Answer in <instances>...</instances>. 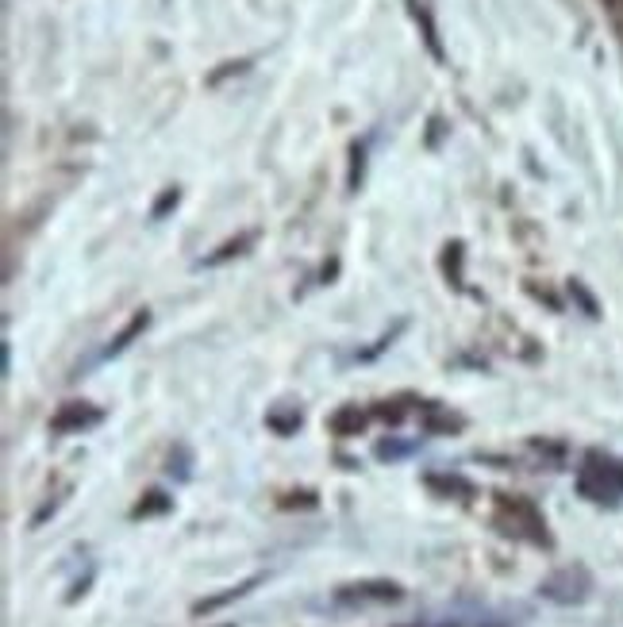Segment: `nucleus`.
Segmentation results:
<instances>
[{
	"instance_id": "obj_1",
	"label": "nucleus",
	"mask_w": 623,
	"mask_h": 627,
	"mask_svg": "<svg viewBox=\"0 0 623 627\" xmlns=\"http://www.w3.org/2000/svg\"><path fill=\"white\" fill-rule=\"evenodd\" d=\"M577 489H581L585 497H593L597 504H616L623 497V462L593 454V458L581 466Z\"/></svg>"
},
{
	"instance_id": "obj_2",
	"label": "nucleus",
	"mask_w": 623,
	"mask_h": 627,
	"mask_svg": "<svg viewBox=\"0 0 623 627\" xmlns=\"http://www.w3.org/2000/svg\"><path fill=\"white\" fill-rule=\"evenodd\" d=\"M404 597L397 581L389 577H362V581H350V585H339L335 601H370V604H397Z\"/></svg>"
},
{
	"instance_id": "obj_3",
	"label": "nucleus",
	"mask_w": 623,
	"mask_h": 627,
	"mask_svg": "<svg viewBox=\"0 0 623 627\" xmlns=\"http://www.w3.org/2000/svg\"><path fill=\"white\" fill-rule=\"evenodd\" d=\"M539 593L547 597V601H558V604H577L589 597V574L585 570H562V574L547 577L543 585H539Z\"/></svg>"
},
{
	"instance_id": "obj_4",
	"label": "nucleus",
	"mask_w": 623,
	"mask_h": 627,
	"mask_svg": "<svg viewBox=\"0 0 623 627\" xmlns=\"http://www.w3.org/2000/svg\"><path fill=\"white\" fill-rule=\"evenodd\" d=\"M100 420H104V412L93 408V404H66V408H58V416L50 420V431H54V435H77V431L97 427Z\"/></svg>"
},
{
	"instance_id": "obj_5",
	"label": "nucleus",
	"mask_w": 623,
	"mask_h": 627,
	"mask_svg": "<svg viewBox=\"0 0 623 627\" xmlns=\"http://www.w3.org/2000/svg\"><path fill=\"white\" fill-rule=\"evenodd\" d=\"M408 8H412V20H416V27L424 31V43H427V51H431V58H435V62H443L447 54H443V43H439V27H435L431 8H427L424 0H408Z\"/></svg>"
},
{
	"instance_id": "obj_6",
	"label": "nucleus",
	"mask_w": 623,
	"mask_h": 627,
	"mask_svg": "<svg viewBox=\"0 0 623 627\" xmlns=\"http://www.w3.org/2000/svg\"><path fill=\"white\" fill-rule=\"evenodd\" d=\"M258 585H262V574L247 577V581H239V585H231V589H224L220 597H208V601H197V604H193V616H212V612H220L224 604L239 601V597H247L250 589H258Z\"/></svg>"
},
{
	"instance_id": "obj_7",
	"label": "nucleus",
	"mask_w": 623,
	"mask_h": 627,
	"mask_svg": "<svg viewBox=\"0 0 623 627\" xmlns=\"http://www.w3.org/2000/svg\"><path fill=\"white\" fill-rule=\"evenodd\" d=\"M147 324H150V312H147V308H143V312H135V316H131V320H127V324L120 327V335H116V339H112V343L104 347V358H116V354H124L127 347H131V343H135V339H139V335L147 331Z\"/></svg>"
},
{
	"instance_id": "obj_8",
	"label": "nucleus",
	"mask_w": 623,
	"mask_h": 627,
	"mask_svg": "<svg viewBox=\"0 0 623 627\" xmlns=\"http://www.w3.org/2000/svg\"><path fill=\"white\" fill-rule=\"evenodd\" d=\"M254 247V231H243V235H235V239H227L224 247H216V251L208 254L200 266H224V262H231V258H239L243 251H250Z\"/></svg>"
},
{
	"instance_id": "obj_9",
	"label": "nucleus",
	"mask_w": 623,
	"mask_h": 627,
	"mask_svg": "<svg viewBox=\"0 0 623 627\" xmlns=\"http://www.w3.org/2000/svg\"><path fill=\"white\" fill-rule=\"evenodd\" d=\"M427 489L447 493V497H474V485L466 477H454V474H427Z\"/></svg>"
},
{
	"instance_id": "obj_10",
	"label": "nucleus",
	"mask_w": 623,
	"mask_h": 627,
	"mask_svg": "<svg viewBox=\"0 0 623 627\" xmlns=\"http://www.w3.org/2000/svg\"><path fill=\"white\" fill-rule=\"evenodd\" d=\"M362 427H366V412H358V408H343V412L331 416V431L335 435H358Z\"/></svg>"
},
{
	"instance_id": "obj_11",
	"label": "nucleus",
	"mask_w": 623,
	"mask_h": 627,
	"mask_svg": "<svg viewBox=\"0 0 623 627\" xmlns=\"http://www.w3.org/2000/svg\"><path fill=\"white\" fill-rule=\"evenodd\" d=\"M170 508H174V501H170L166 493H158V489H154V493H147V497H143V504H139L131 516H135V520H147V516H166Z\"/></svg>"
},
{
	"instance_id": "obj_12",
	"label": "nucleus",
	"mask_w": 623,
	"mask_h": 627,
	"mask_svg": "<svg viewBox=\"0 0 623 627\" xmlns=\"http://www.w3.org/2000/svg\"><path fill=\"white\" fill-rule=\"evenodd\" d=\"M424 427L427 431H462V420L458 416H450V412H435V408H427L424 412Z\"/></svg>"
},
{
	"instance_id": "obj_13",
	"label": "nucleus",
	"mask_w": 623,
	"mask_h": 627,
	"mask_svg": "<svg viewBox=\"0 0 623 627\" xmlns=\"http://www.w3.org/2000/svg\"><path fill=\"white\" fill-rule=\"evenodd\" d=\"M443 270L447 277L462 289V243H447V251H443Z\"/></svg>"
},
{
	"instance_id": "obj_14",
	"label": "nucleus",
	"mask_w": 623,
	"mask_h": 627,
	"mask_svg": "<svg viewBox=\"0 0 623 627\" xmlns=\"http://www.w3.org/2000/svg\"><path fill=\"white\" fill-rule=\"evenodd\" d=\"M570 297H574L577 304H581V312L589 316V320H600V304H597V297L581 285V281H570Z\"/></svg>"
},
{
	"instance_id": "obj_15",
	"label": "nucleus",
	"mask_w": 623,
	"mask_h": 627,
	"mask_svg": "<svg viewBox=\"0 0 623 627\" xmlns=\"http://www.w3.org/2000/svg\"><path fill=\"white\" fill-rule=\"evenodd\" d=\"M243 70H250V58H239V62H227V66H220L216 74L208 77V85H220L224 77H231V74H243Z\"/></svg>"
},
{
	"instance_id": "obj_16",
	"label": "nucleus",
	"mask_w": 623,
	"mask_h": 627,
	"mask_svg": "<svg viewBox=\"0 0 623 627\" xmlns=\"http://www.w3.org/2000/svg\"><path fill=\"white\" fill-rule=\"evenodd\" d=\"M416 451V443H377V458H404Z\"/></svg>"
},
{
	"instance_id": "obj_17",
	"label": "nucleus",
	"mask_w": 623,
	"mask_h": 627,
	"mask_svg": "<svg viewBox=\"0 0 623 627\" xmlns=\"http://www.w3.org/2000/svg\"><path fill=\"white\" fill-rule=\"evenodd\" d=\"M350 158H354V166H350V189H358V181H362V162H366V147H350Z\"/></svg>"
},
{
	"instance_id": "obj_18",
	"label": "nucleus",
	"mask_w": 623,
	"mask_h": 627,
	"mask_svg": "<svg viewBox=\"0 0 623 627\" xmlns=\"http://www.w3.org/2000/svg\"><path fill=\"white\" fill-rule=\"evenodd\" d=\"M170 208H177V189H166V193L158 197V204L150 208V216H154V220H162V216H166Z\"/></svg>"
},
{
	"instance_id": "obj_19",
	"label": "nucleus",
	"mask_w": 623,
	"mask_h": 627,
	"mask_svg": "<svg viewBox=\"0 0 623 627\" xmlns=\"http://www.w3.org/2000/svg\"><path fill=\"white\" fill-rule=\"evenodd\" d=\"M266 424L274 427L277 435H293V431H297V427H300V416H270Z\"/></svg>"
},
{
	"instance_id": "obj_20",
	"label": "nucleus",
	"mask_w": 623,
	"mask_h": 627,
	"mask_svg": "<svg viewBox=\"0 0 623 627\" xmlns=\"http://www.w3.org/2000/svg\"><path fill=\"white\" fill-rule=\"evenodd\" d=\"M604 8H608V16H612V24L623 31V0H604Z\"/></svg>"
}]
</instances>
